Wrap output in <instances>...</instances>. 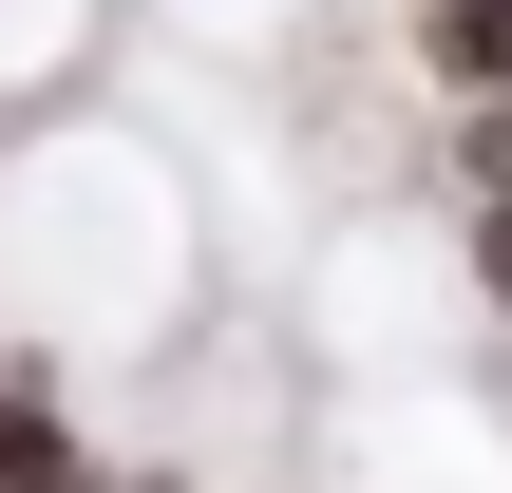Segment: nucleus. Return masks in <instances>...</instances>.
<instances>
[{
  "instance_id": "obj_1",
  "label": "nucleus",
  "mask_w": 512,
  "mask_h": 493,
  "mask_svg": "<svg viewBox=\"0 0 512 493\" xmlns=\"http://www.w3.org/2000/svg\"><path fill=\"white\" fill-rule=\"evenodd\" d=\"M95 475H114V456H95V418H76V361L0 323V493H95Z\"/></svg>"
},
{
  "instance_id": "obj_2",
  "label": "nucleus",
  "mask_w": 512,
  "mask_h": 493,
  "mask_svg": "<svg viewBox=\"0 0 512 493\" xmlns=\"http://www.w3.org/2000/svg\"><path fill=\"white\" fill-rule=\"evenodd\" d=\"M418 19V76L437 95H512V0H399Z\"/></svg>"
},
{
  "instance_id": "obj_3",
  "label": "nucleus",
  "mask_w": 512,
  "mask_h": 493,
  "mask_svg": "<svg viewBox=\"0 0 512 493\" xmlns=\"http://www.w3.org/2000/svg\"><path fill=\"white\" fill-rule=\"evenodd\" d=\"M456 266H475V304H494V342H512V190H456Z\"/></svg>"
},
{
  "instance_id": "obj_4",
  "label": "nucleus",
  "mask_w": 512,
  "mask_h": 493,
  "mask_svg": "<svg viewBox=\"0 0 512 493\" xmlns=\"http://www.w3.org/2000/svg\"><path fill=\"white\" fill-rule=\"evenodd\" d=\"M95 493H190V456H114V475H95Z\"/></svg>"
}]
</instances>
